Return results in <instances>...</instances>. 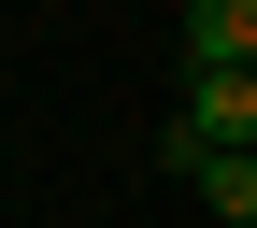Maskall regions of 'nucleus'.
I'll list each match as a JSON object with an SVG mask.
<instances>
[{
  "label": "nucleus",
  "mask_w": 257,
  "mask_h": 228,
  "mask_svg": "<svg viewBox=\"0 0 257 228\" xmlns=\"http://www.w3.org/2000/svg\"><path fill=\"white\" fill-rule=\"evenodd\" d=\"M229 143H257V72H186L157 157H172V171H200V157H229Z\"/></svg>",
  "instance_id": "f257e3e1"
},
{
  "label": "nucleus",
  "mask_w": 257,
  "mask_h": 228,
  "mask_svg": "<svg viewBox=\"0 0 257 228\" xmlns=\"http://www.w3.org/2000/svg\"><path fill=\"white\" fill-rule=\"evenodd\" d=\"M186 185L214 200V228H257V143H229V157H200Z\"/></svg>",
  "instance_id": "f03ea898"
}]
</instances>
